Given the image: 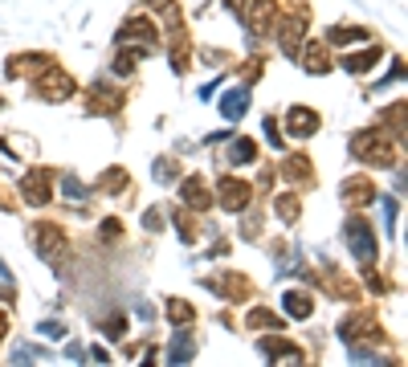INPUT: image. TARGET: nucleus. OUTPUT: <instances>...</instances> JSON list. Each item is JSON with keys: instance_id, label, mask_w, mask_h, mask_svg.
Returning <instances> with one entry per match:
<instances>
[{"instance_id": "nucleus-1", "label": "nucleus", "mask_w": 408, "mask_h": 367, "mask_svg": "<svg viewBox=\"0 0 408 367\" xmlns=\"http://www.w3.org/2000/svg\"><path fill=\"white\" fill-rule=\"evenodd\" d=\"M351 155L367 168H392V135L384 131H356L351 135Z\"/></svg>"}, {"instance_id": "nucleus-2", "label": "nucleus", "mask_w": 408, "mask_h": 367, "mask_svg": "<svg viewBox=\"0 0 408 367\" xmlns=\"http://www.w3.org/2000/svg\"><path fill=\"white\" fill-rule=\"evenodd\" d=\"M343 237H347L351 257H356L363 269L376 266V237H372V224H367V220H363V217H347V224H343Z\"/></svg>"}, {"instance_id": "nucleus-3", "label": "nucleus", "mask_w": 408, "mask_h": 367, "mask_svg": "<svg viewBox=\"0 0 408 367\" xmlns=\"http://www.w3.org/2000/svg\"><path fill=\"white\" fill-rule=\"evenodd\" d=\"M302 33H307V8H290L286 17H278V24H274L278 49H282L286 57H298V49H302Z\"/></svg>"}, {"instance_id": "nucleus-4", "label": "nucleus", "mask_w": 408, "mask_h": 367, "mask_svg": "<svg viewBox=\"0 0 408 367\" xmlns=\"http://www.w3.org/2000/svg\"><path fill=\"white\" fill-rule=\"evenodd\" d=\"M216 204H220L225 213H245V208H253V184H245L237 175H225V180L216 184Z\"/></svg>"}, {"instance_id": "nucleus-5", "label": "nucleus", "mask_w": 408, "mask_h": 367, "mask_svg": "<svg viewBox=\"0 0 408 367\" xmlns=\"http://www.w3.org/2000/svg\"><path fill=\"white\" fill-rule=\"evenodd\" d=\"M339 335L347 343H360V347H367V343H384V331H380V322L372 315H351L339 322Z\"/></svg>"}, {"instance_id": "nucleus-6", "label": "nucleus", "mask_w": 408, "mask_h": 367, "mask_svg": "<svg viewBox=\"0 0 408 367\" xmlns=\"http://www.w3.org/2000/svg\"><path fill=\"white\" fill-rule=\"evenodd\" d=\"M33 249H37V257L41 261H62L66 257V233L57 229V224H37L33 229Z\"/></svg>"}, {"instance_id": "nucleus-7", "label": "nucleus", "mask_w": 408, "mask_h": 367, "mask_svg": "<svg viewBox=\"0 0 408 367\" xmlns=\"http://www.w3.org/2000/svg\"><path fill=\"white\" fill-rule=\"evenodd\" d=\"M33 94L41 98V102H66L73 94V78L66 70H45L33 82Z\"/></svg>"}, {"instance_id": "nucleus-8", "label": "nucleus", "mask_w": 408, "mask_h": 367, "mask_svg": "<svg viewBox=\"0 0 408 367\" xmlns=\"http://www.w3.org/2000/svg\"><path fill=\"white\" fill-rule=\"evenodd\" d=\"M318 110H311V106H290L286 110V135H294V139H311V135H318Z\"/></svg>"}, {"instance_id": "nucleus-9", "label": "nucleus", "mask_w": 408, "mask_h": 367, "mask_svg": "<svg viewBox=\"0 0 408 367\" xmlns=\"http://www.w3.org/2000/svg\"><path fill=\"white\" fill-rule=\"evenodd\" d=\"M241 17L249 24V37L258 41L262 33H269V21H274V0H249V8H241Z\"/></svg>"}, {"instance_id": "nucleus-10", "label": "nucleus", "mask_w": 408, "mask_h": 367, "mask_svg": "<svg viewBox=\"0 0 408 367\" xmlns=\"http://www.w3.org/2000/svg\"><path fill=\"white\" fill-rule=\"evenodd\" d=\"M339 196H343V204H351V208H367V204L376 200V188H372L367 175H351V180H343Z\"/></svg>"}, {"instance_id": "nucleus-11", "label": "nucleus", "mask_w": 408, "mask_h": 367, "mask_svg": "<svg viewBox=\"0 0 408 367\" xmlns=\"http://www.w3.org/2000/svg\"><path fill=\"white\" fill-rule=\"evenodd\" d=\"M21 196H24V204H49V171L45 168H33L29 175L21 180Z\"/></svg>"}, {"instance_id": "nucleus-12", "label": "nucleus", "mask_w": 408, "mask_h": 367, "mask_svg": "<svg viewBox=\"0 0 408 367\" xmlns=\"http://www.w3.org/2000/svg\"><path fill=\"white\" fill-rule=\"evenodd\" d=\"M119 41H139V45L155 49V41H160V33H155V24L147 21V17H131V21L119 29Z\"/></svg>"}, {"instance_id": "nucleus-13", "label": "nucleus", "mask_w": 408, "mask_h": 367, "mask_svg": "<svg viewBox=\"0 0 408 367\" xmlns=\"http://www.w3.org/2000/svg\"><path fill=\"white\" fill-rule=\"evenodd\" d=\"M298 57H302L307 73H314V78H323V73L331 70V53H327V41H307V45L298 49Z\"/></svg>"}, {"instance_id": "nucleus-14", "label": "nucleus", "mask_w": 408, "mask_h": 367, "mask_svg": "<svg viewBox=\"0 0 408 367\" xmlns=\"http://www.w3.org/2000/svg\"><path fill=\"white\" fill-rule=\"evenodd\" d=\"M180 204H184V208H196V213H204V208L213 204V196H209V188H204L200 175H188V180L180 184Z\"/></svg>"}, {"instance_id": "nucleus-15", "label": "nucleus", "mask_w": 408, "mask_h": 367, "mask_svg": "<svg viewBox=\"0 0 408 367\" xmlns=\"http://www.w3.org/2000/svg\"><path fill=\"white\" fill-rule=\"evenodd\" d=\"M122 102V90H115V86H106V82H94L90 86V110H102V115H115Z\"/></svg>"}, {"instance_id": "nucleus-16", "label": "nucleus", "mask_w": 408, "mask_h": 367, "mask_svg": "<svg viewBox=\"0 0 408 367\" xmlns=\"http://www.w3.org/2000/svg\"><path fill=\"white\" fill-rule=\"evenodd\" d=\"M192 355H196V335L192 331H176L171 343L164 347V359H168V364H188Z\"/></svg>"}, {"instance_id": "nucleus-17", "label": "nucleus", "mask_w": 408, "mask_h": 367, "mask_svg": "<svg viewBox=\"0 0 408 367\" xmlns=\"http://www.w3.org/2000/svg\"><path fill=\"white\" fill-rule=\"evenodd\" d=\"M323 286L335 294V298H347V302H351V298H360V286H356L347 273H339L331 261H327V269H323Z\"/></svg>"}, {"instance_id": "nucleus-18", "label": "nucleus", "mask_w": 408, "mask_h": 367, "mask_svg": "<svg viewBox=\"0 0 408 367\" xmlns=\"http://www.w3.org/2000/svg\"><path fill=\"white\" fill-rule=\"evenodd\" d=\"M258 347H262V355H265V359H294V364L302 359V351H298V347H294L290 339H282V335H265V339L258 343Z\"/></svg>"}, {"instance_id": "nucleus-19", "label": "nucleus", "mask_w": 408, "mask_h": 367, "mask_svg": "<svg viewBox=\"0 0 408 367\" xmlns=\"http://www.w3.org/2000/svg\"><path fill=\"white\" fill-rule=\"evenodd\" d=\"M249 110V86H237V90H225V98H220V115L229 122H237L241 115Z\"/></svg>"}, {"instance_id": "nucleus-20", "label": "nucleus", "mask_w": 408, "mask_h": 367, "mask_svg": "<svg viewBox=\"0 0 408 367\" xmlns=\"http://www.w3.org/2000/svg\"><path fill=\"white\" fill-rule=\"evenodd\" d=\"M282 310L290 318H311L314 315V298L307 290H286L282 294Z\"/></svg>"}, {"instance_id": "nucleus-21", "label": "nucleus", "mask_w": 408, "mask_h": 367, "mask_svg": "<svg viewBox=\"0 0 408 367\" xmlns=\"http://www.w3.org/2000/svg\"><path fill=\"white\" fill-rule=\"evenodd\" d=\"M372 33L367 29H356V24H331L327 29V45H351V41H367Z\"/></svg>"}, {"instance_id": "nucleus-22", "label": "nucleus", "mask_w": 408, "mask_h": 367, "mask_svg": "<svg viewBox=\"0 0 408 367\" xmlns=\"http://www.w3.org/2000/svg\"><path fill=\"white\" fill-rule=\"evenodd\" d=\"M147 53H151V49H147V45H135V49H122L119 57H115V62H111V70L119 73V78H127V73L135 70V66H139V62H143Z\"/></svg>"}, {"instance_id": "nucleus-23", "label": "nucleus", "mask_w": 408, "mask_h": 367, "mask_svg": "<svg viewBox=\"0 0 408 367\" xmlns=\"http://www.w3.org/2000/svg\"><path fill=\"white\" fill-rule=\"evenodd\" d=\"M253 155H258V143H253L249 135H237L233 147H229V168H237V164H253Z\"/></svg>"}, {"instance_id": "nucleus-24", "label": "nucleus", "mask_w": 408, "mask_h": 367, "mask_svg": "<svg viewBox=\"0 0 408 367\" xmlns=\"http://www.w3.org/2000/svg\"><path fill=\"white\" fill-rule=\"evenodd\" d=\"M282 175H286L290 184L311 180V159H307V155H286V159H282Z\"/></svg>"}, {"instance_id": "nucleus-25", "label": "nucleus", "mask_w": 408, "mask_h": 367, "mask_svg": "<svg viewBox=\"0 0 408 367\" xmlns=\"http://www.w3.org/2000/svg\"><path fill=\"white\" fill-rule=\"evenodd\" d=\"M164 310H168V318L176 322V326H188V322L196 318V306H192V302H184V298H168V302H164Z\"/></svg>"}, {"instance_id": "nucleus-26", "label": "nucleus", "mask_w": 408, "mask_h": 367, "mask_svg": "<svg viewBox=\"0 0 408 367\" xmlns=\"http://www.w3.org/2000/svg\"><path fill=\"white\" fill-rule=\"evenodd\" d=\"M380 57H384V49H380V45H372V49H363V53H356V57H347L343 66H347L351 73H367L372 66H376V62H380Z\"/></svg>"}, {"instance_id": "nucleus-27", "label": "nucleus", "mask_w": 408, "mask_h": 367, "mask_svg": "<svg viewBox=\"0 0 408 367\" xmlns=\"http://www.w3.org/2000/svg\"><path fill=\"white\" fill-rule=\"evenodd\" d=\"M62 192H66V200H73V204H86V200H90V188H86V184H82L73 171H66V175H62Z\"/></svg>"}, {"instance_id": "nucleus-28", "label": "nucleus", "mask_w": 408, "mask_h": 367, "mask_svg": "<svg viewBox=\"0 0 408 367\" xmlns=\"http://www.w3.org/2000/svg\"><path fill=\"white\" fill-rule=\"evenodd\" d=\"M171 70L176 73H188V37L176 29V37H171Z\"/></svg>"}, {"instance_id": "nucleus-29", "label": "nucleus", "mask_w": 408, "mask_h": 367, "mask_svg": "<svg viewBox=\"0 0 408 367\" xmlns=\"http://www.w3.org/2000/svg\"><path fill=\"white\" fill-rule=\"evenodd\" d=\"M151 13L164 17V24H168L171 33L180 29V8H176V0H151Z\"/></svg>"}, {"instance_id": "nucleus-30", "label": "nucleus", "mask_w": 408, "mask_h": 367, "mask_svg": "<svg viewBox=\"0 0 408 367\" xmlns=\"http://www.w3.org/2000/svg\"><path fill=\"white\" fill-rule=\"evenodd\" d=\"M249 326L253 331H282V318L274 315V310H262L258 306V310H249Z\"/></svg>"}, {"instance_id": "nucleus-31", "label": "nucleus", "mask_w": 408, "mask_h": 367, "mask_svg": "<svg viewBox=\"0 0 408 367\" xmlns=\"http://www.w3.org/2000/svg\"><path fill=\"white\" fill-rule=\"evenodd\" d=\"M274 208H278V217L286 220V224H294V220L302 217V204H298V196H294V192L278 196V204H274Z\"/></svg>"}, {"instance_id": "nucleus-32", "label": "nucleus", "mask_w": 408, "mask_h": 367, "mask_svg": "<svg viewBox=\"0 0 408 367\" xmlns=\"http://www.w3.org/2000/svg\"><path fill=\"white\" fill-rule=\"evenodd\" d=\"M98 188H102V192H122V188H127V171H122V168H111L102 180H98Z\"/></svg>"}, {"instance_id": "nucleus-33", "label": "nucleus", "mask_w": 408, "mask_h": 367, "mask_svg": "<svg viewBox=\"0 0 408 367\" xmlns=\"http://www.w3.org/2000/svg\"><path fill=\"white\" fill-rule=\"evenodd\" d=\"M29 359H45V347H33V343H21L13 351V364H29Z\"/></svg>"}, {"instance_id": "nucleus-34", "label": "nucleus", "mask_w": 408, "mask_h": 367, "mask_svg": "<svg viewBox=\"0 0 408 367\" xmlns=\"http://www.w3.org/2000/svg\"><path fill=\"white\" fill-rule=\"evenodd\" d=\"M171 220H176V229H180V237H184V241H192L196 233V224H192V217H188V208H176V213H171Z\"/></svg>"}, {"instance_id": "nucleus-35", "label": "nucleus", "mask_w": 408, "mask_h": 367, "mask_svg": "<svg viewBox=\"0 0 408 367\" xmlns=\"http://www.w3.org/2000/svg\"><path fill=\"white\" fill-rule=\"evenodd\" d=\"M102 335H106V339H122V335H127V318L111 315L106 322H102Z\"/></svg>"}, {"instance_id": "nucleus-36", "label": "nucleus", "mask_w": 408, "mask_h": 367, "mask_svg": "<svg viewBox=\"0 0 408 367\" xmlns=\"http://www.w3.org/2000/svg\"><path fill=\"white\" fill-rule=\"evenodd\" d=\"M151 175H155V184H171V180H176L180 171H176V164H171V159H160V164H155V171H151Z\"/></svg>"}, {"instance_id": "nucleus-37", "label": "nucleus", "mask_w": 408, "mask_h": 367, "mask_svg": "<svg viewBox=\"0 0 408 367\" xmlns=\"http://www.w3.org/2000/svg\"><path fill=\"white\" fill-rule=\"evenodd\" d=\"M143 229L147 233H160V229H164V208H147L143 213Z\"/></svg>"}, {"instance_id": "nucleus-38", "label": "nucleus", "mask_w": 408, "mask_h": 367, "mask_svg": "<svg viewBox=\"0 0 408 367\" xmlns=\"http://www.w3.org/2000/svg\"><path fill=\"white\" fill-rule=\"evenodd\" d=\"M119 233H122V224H119L115 217L102 220V241H119Z\"/></svg>"}, {"instance_id": "nucleus-39", "label": "nucleus", "mask_w": 408, "mask_h": 367, "mask_svg": "<svg viewBox=\"0 0 408 367\" xmlns=\"http://www.w3.org/2000/svg\"><path fill=\"white\" fill-rule=\"evenodd\" d=\"M37 331H41L45 339H62V335H66V326H62V322H53V318H49V322H41Z\"/></svg>"}, {"instance_id": "nucleus-40", "label": "nucleus", "mask_w": 408, "mask_h": 367, "mask_svg": "<svg viewBox=\"0 0 408 367\" xmlns=\"http://www.w3.org/2000/svg\"><path fill=\"white\" fill-rule=\"evenodd\" d=\"M262 127H265V139H269L274 147H282V135H278V122H274V119H265Z\"/></svg>"}, {"instance_id": "nucleus-41", "label": "nucleus", "mask_w": 408, "mask_h": 367, "mask_svg": "<svg viewBox=\"0 0 408 367\" xmlns=\"http://www.w3.org/2000/svg\"><path fill=\"white\" fill-rule=\"evenodd\" d=\"M396 213H400V200H388V204H384V220H388V229H396Z\"/></svg>"}, {"instance_id": "nucleus-42", "label": "nucleus", "mask_w": 408, "mask_h": 367, "mask_svg": "<svg viewBox=\"0 0 408 367\" xmlns=\"http://www.w3.org/2000/svg\"><path fill=\"white\" fill-rule=\"evenodd\" d=\"M258 78H262V66H258V62H249V66H245V82H258Z\"/></svg>"}, {"instance_id": "nucleus-43", "label": "nucleus", "mask_w": 408, "mask_h": 367, "mask_svg": "<svg viewBox=\"0 0 408 367\" xmlns=\"http://www.w3.org/2000/svg\"><path fill=\"white\" fill-rule=\"evenodd\" d=\"M90 355H94V364H111V355H106V347H98V343H94V347H90Z\"/></svg>"}, {"instance_id": "nucleus-44", "label": "nucleus", "mask_w": 408, "mask_h": 367, "mask_svg": "<svg viewBox=\"0 0 408 367\" xmlns=\"http://www.w3.org/2000/svg\"><path fill=\"white\" fill-rule=\"evenodd\" d=\"M4 335H8V318L0 315V339H4Z\"/></svg>"}, {"instance_id": "nucleus-45", "label": "nucleus", "mask_w": 408, "mask_h": 367, "mask_svg": "<svg viewBox=\"0 0 408 367\" xmlns=\"http://www.w3.org/2000/svg\"><path fill=\"white\" fill-rule=\"evenodd\" d=\"M0 106H4V102H0Z\"/></svg>"}]
</instances>
